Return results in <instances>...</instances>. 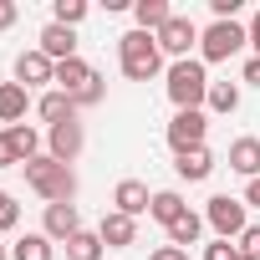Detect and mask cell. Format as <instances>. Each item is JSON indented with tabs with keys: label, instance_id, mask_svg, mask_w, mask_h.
Wrapping results in <instances>:
<instances>
[{
	"label": "cell",
	"instance_id": "4dcf8cb0",
	"mask_svg": "<svg viewBox=\"0 0 260 260\" xmlns=\"http://www.w3.org/2000/svg\"><path fill=\"white\" fill-rule=\"evenodd\" d=\"M21 164V153H16V143H11V133L0 127V169H16Z\"/></svg>",
	"mask_w": 260,
	"mask_h": 260
},
{
	"label": "cell",
	"instance_id": "8992f818",
	"mask_svg": "<svg viewBox=\"0 0 260 260\" xmlns=\"http://www.w3.org/2000/svg\"><path fill=\"white\" fill-rule=\"evenodd\" d=\"M204 219L219 230V240H240L250 224H245V199H230V194H214L204 204Z\"/></svg>",
	"mask_w": 260,
	"mask_h": 260
},
{
	"label": "cell",
	"instance_id": "52a82bcc",
	"mask_svg": "<svg viewBox=\"0 0 260 260\" xmlns=\"http://www.w3.org/2000/svg\"><path fill=\"white\" fill-rule=\"evenodd\" d=\"M87 148V133H82V122L77 117H67V122H56V127H46V153L56 158V164H77V153Z\"/></svg>",
	"mask_w": 260,
	"mask_h": 260
},
{
	"label": "cell",
	"instance_id": "f546056e",
	"mask_svg": "<svg viewBox=\"0 0 260 260\" xmlns=\"http://www.w3.org/2000/svg\"><path fill=\"white\" fill-rule=\"evenodd\" d=\"M240 255H245V260H260V224H250V230L240 235Z\"/></svg>",
	"mask_w": 260,
	"mask_h": 260
},
{
	"label": "cell",
	"instance_id": "d6a6232c",
	"mask_svg": "<svg viewBox=\"0 0 260 260\" xmlns=\"http://www.w3.org/2000/svg\"><path fill=\"white\" fill-rule=\"evenodd\" d=\"M16 16H21L16 0H0V31H11V26H16Z\"/></svg>",
	"mask_w": 260,
	"mask_h": 260
},
{
	"label": "cell",
	"instance_id": "9a60e30c",
	"mask_svg": "<svg viewBox=\"0 0 260 260\" xmlns=\"http://www.w3.org/2000/svg\"><path fill=\"white\" fill-rule=\"evenodd\" d=\"M92 77H97V72H92L82 56H72V61H56V82H51V87H56V92H67V97H77Z\"/></svg>",
	"mask_w": 260,
	"mask_h": 260
},
{
	"label": "cell",
	"instance_id": "ac0fdd59",
	"mask_svg": "<svg viewBox=\"0 0 260 260\" xmlns=\"http://www.w3.org/2000/svg\"><path fill=\"white\" fill-rule=\"evenodd\" d=\"M26 107H31V92L21 87V82H0V122H21L26 117Z\"/></svg>",
	"mask_w": 260,
	"mask_h": 260
},
{
	"label": "cell",
	"instance_id": "8fae6325",
	"mask_svg": "<svg viewBox=\"0 0 260 260\" xmlns=\"http://www.w3.org/2000/svg\"><path fill=\"white\" fill-rule=\"evenodd\" d=\"M148 204H153V194H148V184H138V179H122V184L112 189V209L127 214V219L148 214Z\"/></svg>",
	"mask_w": 260,
	"mask_h": 260
},
{
	"label": "cell",
	"instance_id": "7c38bea8",
	"mask_svg": "<svg viewBox=\"0 0 260 260\" xmlns=\"http://www.w3.org/2000/svg\"><path fill=\"white\" fill-rule=\"evenodd\" d=\"M77 230H82V219H77V204H46V224H41V235H46V240L67 245Z\"/></svg>",
	"mask_w": 260,
	"mask_h": 260
},
{
	"label": "cell",
	"instance_id": "83f0119b",
	"mask_svg": "<svg viewBox=\"0 0 260 260\" xmlns=\"http://www.w3.org/2000/svg\"><path fill=\"white\" fill-rule=\"evenodd\" d=\"M102 97H107V87H102V77H92V82H87V87H82L72 102H77V107H97Z\"/></svg>",
	"mask_w": 260,
	"mask_h": 260
},
{
	"label": "cell",
	"instance_id": "74e56055",
	"mask_svg": "<svg viewBox=\"0 0 260 260\" xmlns=\"http://www.w3.org/2000/svg\"><path fill=\"white\" fill-rule=\"evenodd\" d=\"M0 260H11V250H6V245H0Z\"/></svg>",
	"mask_w": 260,
	"mask_h": 260
},
{
	"label": "cell",
	"instance_id": "277c9868",
	"mask_svg": "<svg viewBox=\"0 0 260 260\" xmlns=\"http://www.w3.org/2000/svg\"><path fill=\"white\" fill-rule=\"evenodd\" d=\"M209 97V72H204V61H174L169 67V102L179 107V112H189V107H199Z\"/></svg>",
	"mask_w": 260,
	"mask_h": 260
},
{
	"label": "cell",
	"instance_id": "d4e9b609",
	"mask_svg": "<svg viewBox=\"0 0 260 260\" xmlns=\"http://www.w3.org/2000/svg\"><path fill=\"white\" fill-rule=\"evenodd\" d=\"M204 102H209V112H235L240 107V87L235 82H209V97Z\"/></svg>",
	"mask_w": 260,
	"mask_h": 260
},
{
	"label": "cell",
	"instance_id": "836d02e7",
	"mask_svg": "<svg viewBox=\"0 0 260 260\" xmlns=\"http://www.w3.org/2000/svg\"><path fill=\"white\" fill-rule=\"evenodd\" d=\"M148 260H189V250H179V245H158Z\"/></svg>",
	"mask_w": 260,
	"mask_h": 260
},
{
	"label": "cell",
	"instance_id": "f35d334b",
	"mask_svg": "<svg viewBox=\"0 0 260 260\" xmlns=\"http://www.w3.org/2000/svg\"><path fill=\"white\" fill-rule=\"evenodd\" d=\"M240 260H245V255H240Z\"/></svg>",
	"mask_w": 260,
	"mask_h": 260
},
{
	"label": "cell",
	"instance_id": "6da1fadb",
	"mask_svg": "<svg viewBox=\"0 0 260 260\" xmlns=\"http://www.w3.org/2000/svg\"><path fill=\"white\" fill-rule=\"evenodd\" d=\"M117 67H122V77L127 82H153L158 72H164V51H158V36L153 31H127V36H117Z\"/></svg>",
	"mask_w": 260,
	"mask_h": 260
},
{
	"label": "cell",
	"instance_id": "f1b7e54d",
	"mask_svg": "<svg viewBox=\"0 0 260 260\" xmlns=\"http://www.w3.org/2000/svg\"><path fill=\"white\" fill-rule=\"evenodd\" d=\"M204 260H240V245H230V240H214V245H204Z\"/></svg>",
	"mask_w": 260,
	"mask_h": 260
},
{
	"label": "cell",
	"instance_id": "8d00e7d4",
	"mask_svg": "<svg viewBox=\"0 0 260 260\" xmlns=\"http://www.w3.org/2000/svg\"><path fill=\"white\" fill-rule=\"evenodd\" d=\"M250 46H255V56H260V11L250 16Z\"/></svg>",
	"mask_w": 260,
	"mask_h": 260
},
{
	"label": "cell",
	"instance_id": "4316f807",
	"mask_svg": "<svg viewBox=\"0 0 260 260\" xmlns=\"http://www.w3.org/2000/svg\"><path fill=\"white\" fill-rule=\"evenodd\" d=\"M21 224V204L6 194V189H0V235H6V230H16Z\"/></svg>",
	"mask_w": 260,
	"mask_h": 260
},
{
	"label": "cell",
	"instance_id": "484cf974",
	"mask_svg": "<svg viewBox=\"0 0 260 260\" xmlns=\"http://www.w3.org/2000/svg\"><path fill=\"white\" fill-rule=\"evenodd\" d=\"M51 21H56V26H72V31H77V26L87 21V0H56V6H51Z\"/></svg>",
	"mask_w": 260,
	"mask_h": 260
},
{
	"label": "cell",
	"instance_id": "7402d4cb",
	"mask_svg": "<svg viewBox=\"0 0 260 260\" xmlns=\"http://www.w3.org/2000/svg\"><path fill=\"white\" fill-rule=\"evenodd\" d=\"M11 260H56V240L46 235H21L11 245Z\"/></svg>",
	"mask_w": 260,
	"mask_h": 260
},
{
	"label": "cell",
	"instance_id": "ffe728a7",
	"mask_svg": "<svg viewBox=\"0 0 260 260\" xmlns=\"http://www.w3.org/2000/svg\"><path fill=\"white\" fill-rule=\"evenodd\" d=\"M36 112H41V122H51V127H56V122H67V117H77V102H72L67 92H56V87H51V92H41V102H36Z\"/></svg>",
	"mask_w": 260,
	"mask_h": 260
},
{
	"label": "cell",
	"instance_id": "44dd1931",
	"mask_svg": "<svg viewBox=\"0 0 260 260\" xmlns=\"http://www.w3.org/2000/svg\"><path fill=\"white\" fill-rule=\"evenodd\" d=\"M61 250H67V260H102V250H107V245H102V235H97V230H77Z\"/></svg>",
	"mask_w": 260,
	"mask_h": 260
},
{
	"label": "cell",
	"instance_id": "5bb4252c",
	"mask_svg": "<svg viewBox=\"0 0 260 260\" xmlns=\"http://www.w3.org/2000/svg\"><path fill=\"white\" fill-rule=\"evenodd\" d=\"M174 174L189 179V184H204L214 174V153L209 148H189V153H174Z\"/></svg>",
	"mask_w": 260,
	"mask_h": 260
},
{
	"label": "cell",
	"instance_id": "1f68e13d",
	"mask_svg": "<svg viewBox=\"0 0 260 260\" xmlns=\"http://www.w3.org/2000/svg\"><path fill=\"white\" fill-rule=\"evenodd\" d=\"M209 11H214V21H235L240 16V0H209Z\"/></svg>",
	"mask_w": 260,
	"mask_h": 260
},
{
	"label": "cell",
	"instance_id": "e575fe53",
	"mask_svg": "<svg viewBox=\"0 0 260 260\" xmlns=\"http://www.w3.org/2000/svg\"><path fill=\"white\" fill-rule=\"evenodd\" d=\"M240 82H250V87H260V56H250V61H245V72H240Z\"/></svg>",
	"mask_w": 260,
	"mask_h": 260
},
{
	"label": "cell",
	"instance_id": "d6986e66",
	"mask_svg": "<svg viewBox=\"0 0 260 260\" xmlns=\"http://www.w3.org/2000/svg\"><path fill=\"white\" fill-rule=\"evenodd\" d=\"M133 21H138V31H164L169 21H174V11H169V0H133Z\"/></svg>",
	"mask_w": 260,
	"mask_h": 260
},
{
	"label": "cell",
	"instance_id": "5b68a950",
	"mask_svg": "<svg viewBox=\"0 0 260 260\" xmlns=\"http://www.w3.org/2000/svg\"><path fill=\"white\" fill-rule=\"evenodd\" d=\"M204 133H209V112H204V107H189V112H174V122H169V148H174V153H189V148H204Z\"/></svg>",
	"mask_w": 260,
	"mask_h": 260
},
{
	"label": "cell",
	"instance_id": "9c48e42d",
	"mask_svg": "<svg viewBox=\"0 0 260 260\" xmlns=\"http://www.w3.org/2000/svg\"><path fill=\"white\" fill-rule=\"evenodd\" d=\"M36 51H41V56H51V61H72V56H77V31H72V26L46 21V26H41V36H36Z\"/></svg>",
	"mask_w": 260,
	"mask_h": 260
},
{
	"label": "cell",
	"instance_id": "2e32d148",
	"mask_svg": "<svg viewBox=\"0 0 260 260\" xmlns=\"http://www.w3.org/2000/svg\"><path fill=\"white\" fill-rule=\"evenodd\" d=\"M230 169L240 179H260V138H235L230 143Z\"/></svg>",
	"mask_w": 260,
	"mask_h": 260
},
{
	"label": "cell",
	"instance_id": "d590c367",
	"mask_svg": "<svg viewBox=\"0 0 260 260\" xmlns=\"http://www.w3.org/2000/svg\"><path fill=\"white\" fill-rule=\"evenodd\" d=\"M250 204L260 209V179H250V184H245V209H250Z\"/></svg>",
	"mask_w": 260,
	"mask_h": 260
},
{
	"label": "cell",
	"instance_id": "4fadbf2b",
	"mask_svg": "<svg viewBox=\"0 0 260 260\" xmlns=\"http://www.w3.org/2000/svg\"><path fill=\"white\" fill-rule=\"evenodd\" d=\"M97 235H102V245H107V250H122V245H133V240H138V219H127V214L107 209V214H102V224H97Z\"/></svg>",
	"mask_w": 260,
	"mask_h": 260
},
{
	"label": "cell",
	"instance_id": "3957f363",
	"mask_svg": "<svg viewBox=\"0 0 260 260\" xmlns=\"http://www.w3.org/2000/svg\"><path fill=\"white\" fill-rule=\"evenodd\" d=\"M240 46H250V26H240V21H209L199 31V61L204 67L209 61H230Z\"/></svg>",
	"mask_w": 260,
	"mask_h": 260
},
{
	"label": "cell",
	"instance_id": "cb8c5ba5",
	"mask_svg": "<svg viewBox=\"0 0 260 260\" xmlns=\"http://www.w3.org/2000/svg\"><path fill=\"white\" fill-rule=\"evenodd\" d=\"M199 235H204V219H199V214L189 209V214H184V219H179V224L169 230V245H179V250H189V245H199Z\"/></svg>",
	"mask_w": 260,
	"mask_h": 260
},
{
	"label": "cell",
	"instance_id": "603a6c76",
	"mask_svg": "<svg viewBox=\"0 0 260 260\" xmlns=\"http://www.w3.org/2000/svg\"><path fill=\"white\" fill-rule=\"evenodd\" d=\"M11 133V143H16V153H21V164H31V158H41V133L31 122H16V127H6Z\"/></svg>",
	"mask_w": 260,
	"mask_h": 260
},
{
	"label": "cell",
	"instance_id": "ba28073f",
	"mask_svg": "<svg viewBox=\"0 0 260 260\" xmlns=\"http://www.w3.org/2000/svg\"><path fill=\"white\" fill-rule=\"evenodd\" d=\"M199 41V26L189 21V16H174L164 31H158V51L164 56H174V61H189V46Z\"/></svg>",
	"mask_w": 260,
	"mask_h": 260
},
{
	"label": "cell",
	"instance_id": "e0dca14e",
	"mask_svg": "<svg viewBox=\"0 0 260 260\" xmlns=\"http://www.w3.org/2000/svg\"><path fill=\"white\" fill-rule=\"evenodd\" d=\"M148 214H153L164 230H174V224L189 214V204L179 199V189H158V194H153V204H148Z\"/></svg>",
	"mask_w": 260,
	"mask_h": 260
},
{
	"label": "cell",
	"instance_id": "30bf717a",
	"mask_svg": "<svg viewBox=\"0 0 260 260\" xmlns=\"http://www.w3.org/2000/svg\"><path fill=\"white\" fill-rule=\"evenodd\" d=\"M16 82H21L26 92H31V87H46V82H56V61H51V56H41V51L31 46V51H21V56H16Z\"/></svg>",
	"mask_w": 260,
	"mask_h": 260
},
{
	"label": "cell",
	"instance_id": "7a4b0ae2",
	"mask_svg": "<svg viewBox=\"0 0 260 260\" xmlns=\"http://www.w3.org/2000/svg\"><path fill=\"white\" fill-rule=\"evenodd\" d=\"M26 169V184L46 199V204H72L77 199V174L67 169V164H56L51 153H41V158H31V164H21Z\"/></svg>",
	"mask_w": 260,
	"mask_h": 260
}]
</instances>
